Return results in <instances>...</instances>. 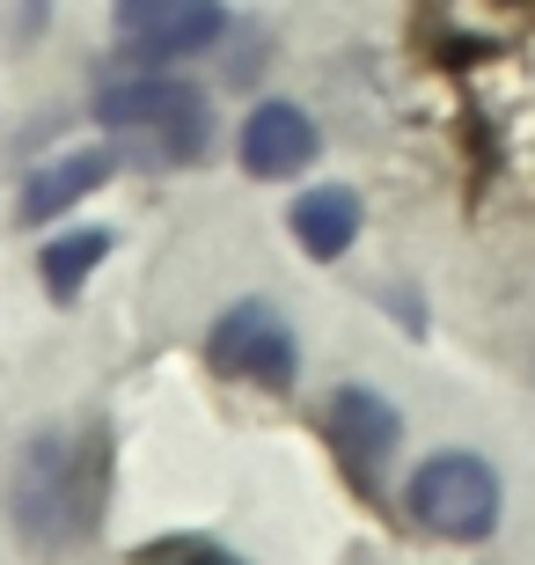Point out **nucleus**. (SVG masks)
<instances>
[{"mask_svg": "<svg viewBox=\"0 0 535 565\" xmlns=\"http://www.w3.org/2000/svg\"><path fill=\"white\" fill-rule=\"evenodd\" d=\"M104 492H110V440L96 434V426L22 440L15 470H8L15 536L38 544V551L82 544V536H96V522H104Z\"/></svg>", "mask_w": 535, "mask_h": 565, "instance_id": "nucleus-1", "label": "nucleus"}, {"mask_svg": "<svg viewBox=\"0 0 535 565\" xmlns=\"http://www.w3.org/2000/svg\"><path fill=\"white\" fill-rule=\"evenodd\" d=\"M96 118L118 147L147 154V162H199L213 140V110L191 82L169 74H110L96 88Z\"/></svg>", "mask_w": 535, "mask_h": 565, "instance_id": "nucleus-2", "label": "nucleus"}, {"mask_svg": "<svg viewBox=\"0 0 535 565\" xmlns=\"http://www.w3.org/2000/svg\"><path fill=\"white\" fill-rule=\"evenodd\" d=\"M411 514H418V529L454 536V544L492 536V522H499V478H492V462H477V456H432L426 470L411 478Z\"/></svg>", "mask_w": 535, "mask_h": 565, "instance_id": "nucleus-3", "label": "nucleus"}, {"mask_svg": "<svg viewBox=\"0 0 535 565\" xmlns=\"http://www.w3.org/2000/svg\"><path fill=\"white\" fill-rule=\"evenodd\" d=\"M206 360L221 367L227 382H257V390H287L293 367H301V353H293V331L265 309V301H235V309L213 323Z\"/></svg>", "mask_w": 535, "mask_h": 565, "instance_id": "nucleus-4", "label": "nucleus"}, {"mask_svg": "<svg viewBox=\"0 0 535 565\" xmlns=\"http://www.w3.org/2000/svg\"><path fill=\"white\" fill-rule=\"evenodd\" d=\"M118 38L147 60H184L221 38V0H118Z\"/></svg>", "mask_w": 535, "mask_h": 565, "instance_id": "nucleus-5", "label": "nucleus"}, {"mask_svg": "<svg viewBox=\"0 0 535 565\" xmlns=\"http://www.w3.org/2000/svg\"><path fill=\"white\" fill-rule=\"evenodd\" d=\"M396 434H404V426H396V412L374 397V390H338V397H330V448L345 456V470L360 484L382 478V462L396 456Z\"/></svg>", "mask_w": 535, "mask_h": 565, "instance_id": "nucleus-6", "label": "nucleus"}, {"mask_svg": "<svg viewBox=\"0 0 535 565\" xmlns=\"http://www.w3.org/2000/svg\"><path fill=\"white\" fill-rule=\"evenodd\" d=\"M315 162V126L293 104H257L243 126V169L249 177H293Z\"/></svg>", "mask_w": 535, "mask_h": 565, "instance_id": "nucleus-7", "label": "nucleus"}, {"mask_svg": "<svg viewBox=\"0 0 535 565\" xmlns=\"http://www.w3.org/2000/svg\"><path fill=\"white\" fill-rule=\"evenodd\" d=\"M352 235H360V199H352V191L323 184V191H309V199H293V243L309 257H323V265L345 257Z\"/></svg>", "mask_w": 535, "mask_h": 565, "instance_id": "nucleus-8", "label": "nucleus"}, {"mask_svg": "<svg viewBox=\"0 0 535 565\" xmlns=\"http://www.w3.org/2000/svg\"><path fill=\"white\" fill-rule=\"evenodd\" d=\"M110 169H118V154H104V147H82V154H60V162L44 169V177H30V191H22V221H44V213H66L74 199H88V191L104 184Z\"/></svg>", "mask_w": 535, "mask_h": 565, "instance_id": "nucleus-9", "label": "nucleus"}, {"mask_svg": "<svg viewBox=\"0 0 535 565\" xmlns=\"http://www.w3.org/2000/svg\"><path fill=\"white\" fill-rule=\"evenodd\" d=\"M104 257H110V235H104V228H82V235H60V243H44V257H38L44 294H52V301H74V294H82V279L96 273Z\"/></svg>", "mask_w": 535, "mask_h": 565, "instance_id": "nucleus-10", "label": "nucleus"}]
</instances>
